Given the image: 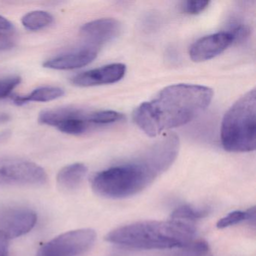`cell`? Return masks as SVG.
Segmentation results:
<instances>
[{
  "label": "cell",
  "instance_id": "obj_19",
  "mask_svg": "<svg viewBox=\"0 0 256 256\" xmlns=\"http://www.w3.org/2000/svg\"><path fill=\"white\" fill-rule=\"evenodd\" d=\"M20 82L22 78L20 76H10L0 78V100L7 98Z\"/></svg>",
  "mask_w": 256,
  "mask_h": 256
},
{
  "label": "cell",
  "instance_id": "obj_17",
  "mask_svg": "<svg viewBox=\"0 0 256 256\" xmlns=\"http://www.w3.org/2000/svg\"><path fill=\"white\" fill-rule=\"evenodd\" d=\"M178 256H212L210 252V247L204 240L190 242L184 247Z\"/></svg>",
  "mask_w": 256,
  "mask_h": 256
},
{
  "label": "cell",
  "instance_id": "obj_10",
  "mask_svg": "<svg viewBox=\"0 0 256 256\" xmlns=\"http://www.w3.org/2000/svg\"><path fill=\"white\" fill-rule=\"evenodd\" d=\"M120 31V24L113 18H102L86 23L80 29L85 44L100 49L103 44L116 38Z\"/></svg>",
  "mask_w": 256,
  "mask_h": 256
},
{
  "label": "cell",
  "instance_id": "obj_18",
  "mask_svg": "<svg viewBox=\"0 0 256 256\" xmlns=\"http://www.w3.org/2000/svg\"><path fill=\"white\" fill-rule=\"evenodd\" d=\"M246 211L235 210L229 212L227 216L222 217L217 222L216 227L220 229H223L239 224L246 220Z\"/></svg>",
  "mask_w": 256,
  "mask_h": 256
},
{
  "label": "cell",
  "instance_id": "obj_2",
  "mask_svg": "<svg viewBox=\"0 0 256 256\" xmlns=\"http://www.w3.org/2000/svg\"><path fill=\"white\" fill-rule=\"evenodd\" d=\"M196 228L192 224L170 220L143 221L121 226L109 232L106 241L137 250L184 248L192 242Z\"/></svg>",
  "mask_w": 256,
  "mask_h": 256
},
{
  "label": "cell",
  "instance_id": "obj_25",
  "mask_svg": "<svg viewBox=\"0 0 256 256\" xmlns=\"http://www.w3.org/2000/svg\"><path fill=\"white\" fill-rule=\"evenodd\" d=\"M10 134H11V132L8 130H6V131L0 132V143H2V142L10 138Z\"/></svg>",
  "mask_w": 256,
  "mask_h": 256
},
{
  "label": "cell",
  "instance_id": "obj_23",
  "mask_svg": "<svg viewBox=\"0 0 256 256\" xmlns=\"http://www.w3.org/2000/svg\"><path fill=\"white\" fill-rule=\"evenodd\" d=\"M246 220L251 226H256V206H252L246 210Z\"/></svg>",
  "mask_w": 256,
  "mask_h": 256
},
{
  "label": "cell",
  "instance_id": "obj_15",
  "mask_svg": "<svg viewBox=\"0 0 256 256\" xmlns=\"http://www.w3.org/2000/svg\"><path fill=\"white\" fill-rule=\"evenodd\" d=\"M53 20V16L48 12L34 11L25 14L22 23L28 30L38 31L52 24Z\"/></svg>",
  "mask_w": 256,
  "mask_h": 256
},
{
  "label": "cell",
  "instance_id": "obj_7",
  "mask_svg": "<svg viewBox=\"0 0 256 256\" xmlns=\"http://www.w3.org/2000/svg\"><path fill=\"white\" fill-rule=\"evenodd\" d=\"M90 112L77 108H60L43 110L40 114L38 121L44 125L56 127L61 132L78 136L92 126L90 122Z\"/></svg>",
  "mask_w": 256,
  "mask_h": 256
},
{
  "label": "cell",
  "instance_id": "obj_1",
  "mask_svg": "<svg viewBox=\"0 0 256 256\" xmlns=\"http://www.w3.org/2000/svg\"><path fill=\"white\" fill-rule=\"evenodd\" d=\"M212 90L200 85H170L151 100L140 104L133 113L136 125L148 136L156 137L163 132L191 122L210 106Z\"/></svg>",
  "mask_w": 256,
  "mask_h": 256
},
{
  "label": "cell",
  "instance_id": "obj_13",
  "mask_svg": "<svg viewBox=\"0 0 256 256\" xmlns=\"http://www.w3.org/2000/svg\"><path fill=\"white\" fill-rule=\"evenodd\" d=\"M88 173V168L82 163H74L62 168L56 176L58 186L66 191L76 190Z\"/></svg>",
  "mask_w": 256,
  "mask_h": 256
},
{
  "label": "cell",
  "instance_id": "obj_8",
  "mask_svg": "<svg viewBox=\"0 0 256 256\" xmlns=\"http://www.w3.org/2000/svg\"><path fill=\"white\" fill-rule=\"evenodd\" d=\"M234 38L230 32H220L202 37L193 43L190 48V56L196 62H204L221 54Z\"/></svg>",
  "mask_w": 256,
  "mask_h": 256
},
{
  "label": "cell",
  "instance_id": "obj_5",
  "mask_svg": "<svg viewBox=\"0 0 256 256\" xmlns=\"http://www.w3.org/2000/svg\"><path fill=\"white\" fill-rule=\"evenodd\" d=\"M48 175L41 166L20 158H0V188L37 186L47 182Z\"/></svg>",
  "mask_w": 256,
  "mask_h": 256
},
{
  "label": "cell",
  "instance_id": "obj_16",
  "mask_svg": "<svg viewBox=\"0 0 256 256\" xmlns=\"http://www.w3.org/2000/svg\"><path fill=\"white\" fill-rule=\"evenodd\" d=\"M209 214L208 209H196L191 206H180L176 208L172 214V220L176 221L182 222L192 223L200 218H204Z\"/></svg>",
  "mask_w": 256,
  "mask_h": 256
},
{
  "label": "cell",
  "instance_id": "obj_6",
  "mask_svg": "<svg viewBox=\"0 0 256 256\" xmlns=\"http://www.w3.org/2000/svg\"><path fill=\"white\" fill-rule=\"evenodd\" d=\"M96 240V233L94 229L66 232L44 244L36 256H80L92 248Z\"/></svg>",
  "mask_w": 256,
  "mask_h": 256
},
{
  "label": "cell",
  "instance_id": "obj_12",
  "mask_svg": "<svg viewBox=\"0 0 256 256\" xmlns=\"http://www.w3.org/2000/svg\"><path fill=\"white\" fill-rule=\"evenodd\" d=\"M100 49L84 44L78 50L48 60L43 64L44 68L54 70H72L91 64L96 58Z\"/></svg>",
  "mask_w": 256,
  "mask_h": 256
},
{
  "label": "cell",
  "instance_id": "obj_20",
  "mask_svg": "<svg viewBox=\"0 0 256 256\" xmlns=\"http://www.w3.org/2000/svg\"><path fill=\"white\" fill-rule=\"evenodd\" d=\"M209 5V1H204V0L186 1L184 2L182 10L187 14H198L204 11Z\"/></svg>",
  "mask_w": 256,
  "mask_h": 256
},
{
  "label": "cell",
  "instance_id": "obj_3",
  "mask_svg": "<svg viewBox=\"0 0 256 256\" xmlns=\"http://www.w3.org/2000/svg\"><path fill=\"white\" fill-rule=\"evenodd\" d=\"M163 173L148 150L138 160L98 172L92 180V188L108 198H125L138 194Z\"/></svg>",
  "mask_w": 256,
  "mask_h": 256
},
{
  "label": "cell",
  "instance_id": "obj_24",
  "mask_svg": "<svg viewBox=\"0 0 256 256\" xmlns=\"http://www.w3.org/2000/svg\"><path fill=\"white\" fill-rule=\"evenodd\" d=\"M14 47V44L12 42L7 40H0V50H7Z\"/></svg>",
  "mask_w": 256,
  "mask_h": 256
},
{
  "label": "cell",
  "instance_id": "obj_22",
  "mask_svg": "<svg viewBox=\"0 0 256 256\" xmlns=\"http://www.w3.org/2000/svg\"><path fill=\"white\" fill-rule=\"evenodd\" d=\"M8 238L0 230V256H8Z\"/></svg>",
  "mask_w": 256,
  "mask_h": 256
},
{
  "label": "cell",
  "instance_id": "obj_14",
  "mask_svg": "<svg viewBox=\"0 0 256 256\" xmlns=\"http://www.w3.org/2000/svg\"><path fill=\"white\" fill-rule=\"evenodd\" d=\"M64 94L65 92L62 88L56 86H42L36 89L28 95L16 96L13 100L18 106H23L30 102H47L54 101L64 96Z\"/></svg>",
  "mask_w": 256,
  "mask_h": 256
},
{
  "label": "cell",
  "instance_id": "obj_4",
  "mask_svg": "<svg viewBox=\"0 0 256 256\" xmlns=\"http://www.w3.org/2000/svg\"><path fill=\"white\" fill-rule=\"evenodd\" d=\"M221 142L228 152H246L256 148V91L241 96L222 120Z\"/></svg>",
  "mask_w": 256,
  "mask_h": 256
},
{
  "label": "cell",
  "instance_id": "obj_21",
  "mask_svg": "<svg viewBox=\"0 0 256 256\" xmlns=\"http://www.w3.org/2000/svg\"><path fill=\"white\" fill-rule=\"evenodd\" d=\"M14 26L11 22L0 16V38L8 37L14 34Z\"/></svg>",
  "mask_w": 256,
  "mask_h": 256
},
{
  "label": "cell",
  "instance_id": "obj_9",
  "mask_svg": "<svg viewBox=\"0 0 256 256\" xmlns=\"http://www.w3.org/2000/svg\"><path fill=\"white\" fill-rule=\"evenodd\" d=\"M37 218V214L32 210H8L0 216V230L8 240L19 238L32 230L36 224Z\"/></svg>",
  "mask_w": 256,
  "mask_h": 256
},
{
  "label": "cell",
  "instance_id": "obj_11",
  "mask_svg": "<svg viewBox=\"0 0 256 256\" xmlns=\"http://www.w3.org/2000/svg\"><path fill=\"white\" fill-rule=\"evenodd\" d=\"M124 64H113L80 73L73 78V84L82 88L110 84L120 80L125 76Z\"/></svg>",
  "mask_w": 256,
  "mask_h": 256
}]
</instances>
